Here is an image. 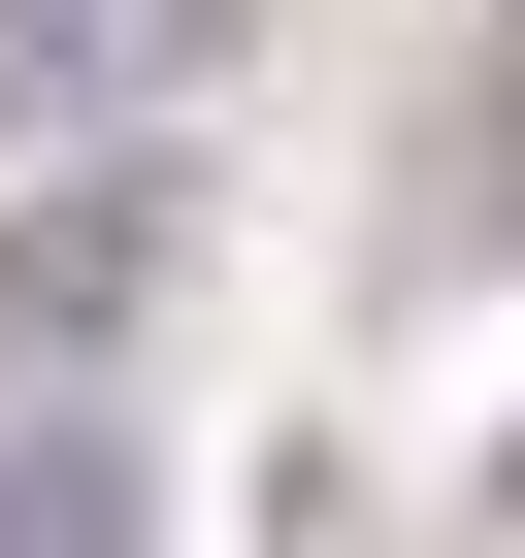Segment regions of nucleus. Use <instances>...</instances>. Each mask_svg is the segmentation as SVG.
Masks as SVG:
<instances>
[{
	"instance_id": "nucleus-2",
	"label": "nucleus",
	"mask_w": 525,
	"mask_h": 558,
	"mask_svg": "<svg viewBox=\"0 0 525 558\" xmlns=\"http://www.w3.org/2000/svg\"><path fill=\"white\" fill-rule=\"evenodd\" d=\"M132 329H164V197L99 165V197H34V230H0V427H66Z\"/></svg>"
},
{
	"instance_id": "nucleus-4",
	"label": "nucleus",
	"mask_w": 525,
	"mask_h": 558,
	"mask_svg": "<svg viewBox=\"0 0 525 558\" xmlns=\"http://www.w3.org/2000/svg\"><path fill=\"white\" fill-rule=\"evenodd\" d=\"M492 493H525V427H492Z\"/></svg>"
},
{
	"instance_id": "nucleus-3",
	"label": "nucleus",
	"mask_w": 525,
	"mask_h": 558,
	"mask_svg": "<svg viewBox=\"0 0 525 558\" xmlns=\"http://www.w3.org/2000/svg\"><path fill=\"white\" fill-rule=\"evenodd\" d=\"M0 558H132V427H99V395L0 427Z\"/></svg>"
},
{
	"instance_id": "nucleus-1",
	"label": "nucleus",
	"mask_w": 525,
	"mask_h": 558,
	"mask_svg": "<svg viewBox=\"0 0 525 558\" xmlns=\"http://www.w3.org/2000/svg\"><path fill=\"white\" fill-rule=\"evenodd\" d=\"M230 34H262V0H0V132H34V165H99V132L230 99Z\"/></svg>"
}]
</instances>
